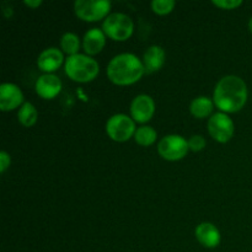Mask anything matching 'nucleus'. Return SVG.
<instances>
[{
  "label": "nucleus",
  "mask_w": 252,
  "mask_h": 252,
  "mask_svg": "<svg viewBox=\"0 0 252 252\" xmlns=\"http://www.w3.org/2000/svg\"><path fill=\"white\" fill-rule=\"evenodd\" d=\"M248 96V85L240 76L226 75L217 83L213 101L220 112L235 113L245 106Z\"/></svg>",
  "instance_id": "f257e3e1"
},
{
  "label": "nucleus",
  "mask_w": 252,
  "mask_h": 252,
  "mask_svg": "<svg viewBox=\"0 0 252 252\" xmlns=\"http://www.w3.org/2000/svg\"><path fill=\"white\" fill-rule=\"evenodd\" d=\"M108 79L116 85H132L145 74L143 61L133 53H120L113 57L107 65Z\"/></svg>",
  "instance_id": "f03ea898"
},
{
  "label": "nucleus",
  "mask_w": 252,
  "mask_h": 252,
  "mask_svg": "<svg viewBox=\"0 0 252 252\" xmlns=\"http://www.w3.org/2000/svg\"><path fill=\"white\" fill-rule=\"evenodd\" d=\"M65 74L76 83H89L97 76L100 65L93 57L78 53L65 59L64 63Z\"/></svg>",
  "instance_id": "7ed1b4c3"
},
{
  "label": "nucleus",
  "mask_w": 252,
  "mask_h": 252,
  "mask_svg": "<svg viewBox=\"0 0 252 252\" xmlns=\"http://www.w3.org/2000/svg\"><path fill=\"white\" fill-rule=\"evenodd\" d=\"M102 31L113 41H126L134 31L133 20L123 12H112L102 22Z\"/></svg>",
  "instance_id": "20e7f679"
},
{
  "label": "nucleus",
  "mask_w": 252,
  "mask_h": 252,
  "mask_svg": "<svg viewBox=\"0 0 252 252\" xmlns=\"http://www.w3.org/2000/svg\"><path fill=\"white\" fill-rule=\"evenodd\" d=\"M111 10L110 0H76L74 2V12L80 20L95 22L105 20Z\"/></svg>",
  "instance_id": "39448f33"
},
{
  "label": "nucleus",
  "mask_w": 252,
  "mask_h": 252,
  "mask_svg": "<svg viewBox=\"0 0 252 252\" xmlns=\"http://www.w3.org/2000/svg\"><path fill=\"white\" fill-rule=\"evenodd\" d=\"M137 130L135 122L132 117L125 113H116L111 116L106 122V133L112 140L118 143H123L134 137Z\"/></svg>",
  "instance_id": "423d86ee"
},
{
  "label": "nucleus",
  "mask_w": 252,
  "mask_h": 252,
  "mask_svg": "<svg viewBox=\"0 0 252 252\" xmlns=\"http://www.w3.org/2000/svg\"><path fill=\"white\" fill-rule=\"evenodd\" d=\"M189 150V142L182 135L169 134L162 137L158 143V153L167 161H177L186 157Z\"/></svg>",
  "instance_id": "0eeeda50"
},
{
  "label": "nucleus",
  "mask_w": 252,
  "mask_h": 252,
  "mask_svg": "<svg viewBox=\"0 0 252 252\" xmlns=\"http://www.w3.org/2000/svg\"><path fill=\"white\" fill-rule=\"evenodd\" d=\"M207 127L211 137L219 143L229 142L233 138L235 130L233 120L229 117L228 113L224 112H217L212 115L207 123Z\"/></svg>",
  "instance_id": "6e6552de"
},
{
  "label": "nucleus",
  "mask_w": 252,
  "mask_h": 252,
  "mask_svg": "<svg viewBox=\"0 0 252 252\" xmlns=\"http://www.w3.org/2000/svg\"><path fill=\"white\" fill-rule=\"evenodd\" d=\"M155 112V102L152 96L140 94L130 102V116L138 123H147L152 120Z\"/></svg>",
  "instance_id": "1a4fd4ad"
},
{
  "label": "nucleus",
  "mask_w": 252,
  "mask_h": 252,
  "mask_svg": "<svg viewBox=\"0 0 252 252\" xmlns=\"http://www.w3.org/2000/svg\"><path fill=\"white\" fill-rule=\"evenodd\" d=\"M24 94L21 89L12 83H4L0 85V110L2 112L12 111L24 105Z\"/></svg>",
  "instance_id": "9d476101"
},
{
  "label": "nucleus",
  "mask_w": 252,
  "mask_h": 252,
  "mask_svg": "<svg viewBox=\"0 0 252 252\" xmlns=\"http://www.w3.org/2000/svg\"><path fill=\"white\" fill-rule=\"evenodd\" d=\"M63 62V52L56 47H49L39 53L38 58H37V66L39 68V70L44 71V74H52L57 69H59Z\"/></svg>",
  "instance_id": "9b49d317"
},
{
  "label": "nucleus",
  "mask_w": 252,
  "mask_h": 252,
  "mask_svg": "<svg viewBox=\"0 0 252 252\" xmlns=\"http://www.w3.org/2000/svg\"><path fill=\"white\" fill-rule=\"evenodd\" d=\"M34 89H36L37 95L41 96L42 98L51 100L61 93L62 81L54 74H43L36 80Z\"/></svg>",
  "instance_id": "f8f14e48"
},
{
  "label": "nucleus",
  "mask_w": 252,
  "mask_h": 252,
  "mask_svg": "<svg viewBox=\"0 0 252 252\" xmlns=\"http://www.w3.org/2000/svg\"><path fill=\"white\" fill-rule=\"evenodd\" d=\"M194 235L198 243L207 249H214L220 244V231L214 224L208 221L198 224L194 230Z\"/></svg>",
  "instance_id": "ddd939ff"
},
{
  "label": "nucleus",
  "mask_w": 252,
  "mask_h": 252,
  "mask_svg": "<svg viewBox=\"0 0 252 252\" xmlns=\"http://www.w3.org/2000/svg\"><path fill=\"white\" fill-rule=\"evenodd\" d=\"M106 44V34L102 29L94 27L86 31L83 38V48L88 56H95L103 49Z\"/></svg>",
  "instance_id": "4468645a"
},
{
  "label": "nucleus",
  "mask_w": 252,
  "mask_h": 252,
  "mask_svg": "<svg viewBox=\"0 0 252 252\" xmlns=\"http://www.w3.org/2000/svg\"><path fill=\"white\" fill-rule=\"evenodd\" d=\"M165 58H166V53L162 47L158 44L150 46L143 54V65H144L145 74H153L160 70L165 64Z\"/></svg>",
  "instance_id": "2eb2a0df"
},
{
  "label": "nucleus",
  "mask_w": 252,
  "mask_h": 252,
  "mask_svg": "<svg viewBox=\"0 0 252 252\" xmlns=\"http://www.w3.org/2000/svg\"><path fill=\"white\" fill-rule=\"evenodd\" d=\"M214 107V101L207 96H198L193 98L189 105V112L196 118H206L212 113Z\"/></svg>",
  "instance_id": "dca6fc26"
},
{
  "label": "nucleus",
  "mask_w": 252,
  "mask_h": 252,
  "mask_svg": "<svg viewBox=\"0 0 252 252\" xmlns=\"http://www.w3.org/2000/svg\"><path fill=\"white\" fill-rule=\"evenodd\" d=\"M37 118H38V112L36 107L31 102H24V105L20 107L17 112V120L24 127H32L36 125Z\"/></svg>",
  "instance_id": "f3484780"
},
{
  "label": "nucleus",
  "mask_w": 252,
  "mask_h": 252,
  "mask_svg": "<svg viewBox=\"0 0 252 252\" xmlns=\"http://www.w3.org/2000/svg\"><path fill=\"white\" fill-rule=\"evenodd\" d=\"M158 133L152 126H140L134 133V140L142 147H149L157 142Z\"/></svg>",
  "instance_id": "a211bd4d"
},
{
  "label": "nucleus",
  "mask_w": 252,
  "mask_h": 252,
  "mask_svg": "<svg viewBox=\"0 0 252 252\" xmlns=\"http://www.w3.org/2000/svg\"><path fill=\"white\" fill-rule=\"evenodd\" d=\"M80 48V39L74 32H65L61 38V49L63 53L68 54V57L75 56L79 53Z\"/></svg>",
  "instance_id": "6ab92c4d"
},
{
  "label": "nucleus",
  "mask_w": 252,
  "mask_h": 252,
  "mask_svg": "<svg viewBox=\"0 0 252 252\" xmlns=\"http://www.w3.org/2000/svg\"><path fill=\"white\" fill-rule=\"evenodd\" d=\"M152 9L158 15H167L174 10L176 2L174 0H153Z\"/></svg>",
  "instance_id": "aec40b11"
},
{
  "label": "nucleus",
  "mask_w": 252,
  "mask_h": 252,
  "mask_svg": "<svg viewBox=\"0 0 252 252\" xmlns=\"http://www.w3.org/2000/svg\"><path fill=\"white\" fill-rule=\"evenodd\" d=\"M187 142H189V150H192V152H194V153L203 150L204 148H206V144H207V142H206V139H204L203 135H199V134L191 135Z\"/></svg>",
  "instance_id": "412c9836"
},
{
  "label": "nucleus",
  "mask_w": 252,
  "mask_h": 252,
  "mask_svg": "<svg viewBox=\"0 0 252 252\" xmlns=\"http://www.w3.org/2000/svg\"><path fill=\"white\" fill-rule=\"evenodd\" d=\"M212 2H213V5H216L217 7L231 10L240 6V5L243 4V0H213Z\"/></svg>",
  "instance_id": "4be33fe9"
},
{
  "label": "nucleus",
  "mask_w": 252,
  "mask_h": 252,
  "mask_svg": "<svg viewBox=\"0 0 252 252\" xmlns=\"http://www.w3.org/2000/svg\"><path fill=\"white\" fill-rule=\"evenodd\" d=\"M10 164H11V158H10V155L5 150L0 152V172L4 174L7 170V167L10 166Z\"/></svg>",
  "instance_id": "5701e85b"
},
{
  "label": "nucleus",
  "mask_w": 252,
  "mask_h": 252,
  "mask_svg": "<svg viewBox=\"0 0 252 252\" xmlns=\"http://www.w3.org/2000/svg\"><path fill=\"white\" fill-rule=\"evenodd\" d=\"M24 4L27 5L29 7H33V9H34V7L39 6V5L42 4V1H41V0H25Z\"/></svg>",
  "instance_id": "b1692460"
},
{
  "label": "nucleus",
  "mask_w": 252,
  "mask_h": 252,
  "mask_svg": "<svg viewBox=\"0 0 252 252\" xmlns=\"http://www.w3.org/2000/svg\"><path fill=\"white\" fill-rule=\"evenodd\" d=\"M249 30L252 32V17L250 20H249Z\"/></svg>",
  "instance_id": "393cba45"
}]
</instances>
